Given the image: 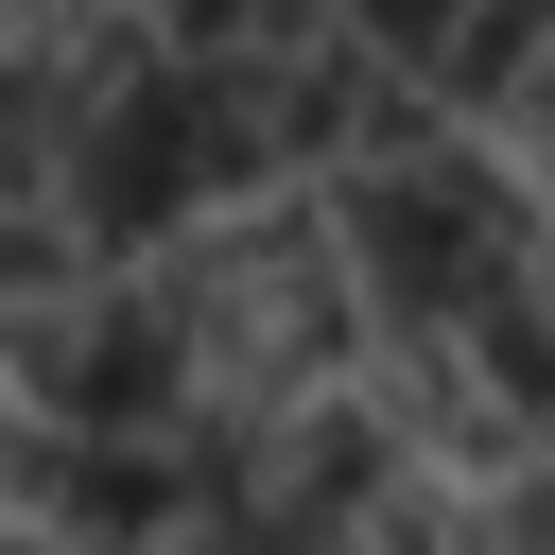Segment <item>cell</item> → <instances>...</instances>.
I'll return each mask as SVG.
<instances>
[{
	"mask_svg": "<svg viewBox=\"0 0 555 555\" xmlns=\"http://www.w3.org/2000/svg\"><path fill=\"white\" fill-rule=\"evenodd\" d=\"M312 225H330V260H347V312H364V347H451L555 225H538V191L468 139V121H434V139H399V156H364V173H330L312 191Z\"/></svg>",
	"mask_w": 555,
	"mask_h": 555,
	"instance_id": "1",
	"label": "cell"
},
{
	"mask_svg": "<svg viewBox=\"0 0 555 555\" xmlns=\"http://www.w3.org/2000/svg\"><path fill=\"white\" fill-rule=\"evenodd\" d=\"M139 312L191 364V399H330L364 364V312H347V260H330L312 191H260V208H208L191 243H156Z\"/></svg>",
	"mask_w": 555,
	"mask_h": 555,
	"instance_id": "2",
	"label": "cell"
},
{
	"mask_svg": "<svg viewBox=\"0 0 555 555\" xmlns=\"http://www.w3.org/2000/svg\"><path fill=\"white\" fill-rule=\"evenodd\" d=\"M52 243L87 260V278H139L156 243H191L208 208H243L225 191V139H208V104H191V69L156 52V69H121L87 121H69V156H52Z\"/></svg>",
	"mask_w": 555,
	"mask_h": 555,
	"instance_id": "3",
	"label": "cell"
},
{
	"mask_svg": "<svg viewBox=\"0 0 555 555\" xmlns=\"http://www.w3.org/2000/svg\"><path fill=\"white\" fill-rule=\"evenodd\" d=\"M0 399L87 434V451H121V434H173L191 364L156 347L139 278H35V295H0Z\"/></svg>",
	"mask_w": 555,
	"mask_h": 555,
	"instance_id": "4",
	"label": "cell"
},
{
	"mask_svg": "<svg viewBox=\"0 0 555 555\" xmlns=\"http://www.w3.org/2000/svg\"><path fill=\"white\" fill-rule=\"evenodd\" d=\"M0 555H69V538H17V520H0Z\"/></svg>",
	"mask_w": 555,
	"mask_h": 555,
	"instance_id": "5",
	"label": "cell"
}]
</instances>
